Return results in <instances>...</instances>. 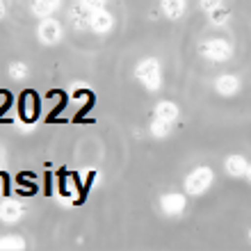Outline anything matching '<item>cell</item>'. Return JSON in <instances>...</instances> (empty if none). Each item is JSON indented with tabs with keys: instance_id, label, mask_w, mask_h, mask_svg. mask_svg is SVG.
Returning <instances> with one entry per match:
<instances>
[{
	"instance_id": "obj_1",
	"label": "cell",
	"mask_w": 251,
	"mask_h": 251,
	"mask_svg": "<svg viewBox=\"0 0 251 251\" xmlns=\"http://www.w3.org/2000/svg\"><path fill=\"white\" fill-rule=\"evenodd\" d=\"M137 78L146 89L155 92L160 87V64L155 60H151V57H149V60H142L137 66Z\"/></svg>"
},
{
	"instance_id": "obj_2",
	"label": "cell",
	"mask_w": 251,
	"mask_h": 251,
	"mask_svg": "<svg viewBox=\"0 0 251 251\" xmlns=\"http://www.w3.org/2000/svg\"><path fill=\"white\" fill-rule=\"evenodd\" d=\"M212 185V172L208 167H197L185 178V190L190 194H203Z\"/></svg>"
},
{
	"instance_id": "obj_3",
	"label": "cell",
	"mask_w": 251,
	"mask_h": 251,
	"mask_svg": "<svg viewBox=\"0 0 251 251\" xmlns=\"http://www.w3.org/2000/svg\"><path fill=\"white\" fill-rule=\"evenodd\" d=\"M201 53H203V57H208V60H212V62H224L233 55V48H231V44L224 39H208L203 46H201Z\"/></svg>"
},
{
	"instance_id": "obj_4",
	"label": "cell",
	"mask_w": 251,
	"mask_h": 251,
	"mask_svg": "<svg viewBox=\"0 0 251 251\" xmlns=\"http://www.w3.org/2000/svg\"><path fill=\"white\" fill-rule=\"evenodd\" d=\"M215 89L222 96H235L240 92V78L238 75H231V73H224L215 80Z\"/></svg>"
},
{
	"instance_id": "obj_5",
	"label": "cell",
	"mask_w": 251,
	"mask_h": 251,
	"mask_svg": "<svg viewBox=\"0 0 251 251\" xmlns=\"http://www.w3.org/2000/svg\"><path fill=\"white\" fill-rule=\"evenodd\" d=\"M89 25L96 30V32H107V30H112V25H114V21H112V16L105 12V9H100V7H96L92 12V16H89Z\"/></svg>"
},
{
	"instance_id": "obj_6",
	"label": "cell",
	"mask_w": 251,
	"mask_h": 251,
	"mask_svg": "<svg viewBox=\"0 0 251 251\" xmlns=\"http://www.w3.org/2000/svg\"><path fill=\"white\" fill-rule=\"evenodd\" d=\"M160 205L167 215H180L185 210V197L183 194H165L160 199Z\"/></svg>"
},
{
	"instance_id": "obj_7",
	"label": "cell",
	"mask_w": 251,
	"mask_h": 251,
	"mask_svg": "<svg viewBox=\"0 0 251 251\" xmlns=\"http://www.w3.org/2000/svg\"><path fill=\"white\" fill-rule=\"evenodd\" d=\"M187 9L185 0H162V12L169 16L172 21H178Z\"/></svg>"
},
{
	"instance_id": "obj_8",
	"label": "cell",
	"mask_w": 251,
	"mask_h": 251,
	"mask_svg": "<svg viewBox=\"0 0 251 251\" xmlns=\"http://www.w3.org/2000/svg\"><path fill=\"white\" fill-rule=\"evenodd\" d=\"M247 169H249V162L242 155H228L226 158V172L231 176H245Z\"/></svg>"
},
{
	"instance_id": "obj_9",
	"label": "cell",
	"mask_w": 251,
	"mask_h": 251,
	"mask_svg": "<svg viewBox=\"0 0 251 251\" xmlns=\"http://www.w3.org/2000/svg\"><path fill=\"white\" fill-rule=\"evenodd\" d=\"M155 117H160V119H165V121H174L178 117V107L174 105L172 100H162V103L155 105Z\"/></svg>"
},
{
	"instance_id": "obj_10",
	"label": "cell",
	"mask_w": 251,
	"mask_h": 251,
	"mask_svg": "<svg viewBox=\"0 0 251 251\" xmlns=\"http://www.w3.org/2000/svg\"><path fill=\"white\" fill-rule=\"evenodd\" d=\"M41 37L46 41H57V37H60V25H57L55 21H46V23L41 25Z\"/></svg>"
},
{
	"instance_id": "obj_11",
	"label": "cell",
	"mask_w": 251,
	"mask_h": 251,
	"mask_svg": "<svg viewBox=\"0 0 251 251\" xmlns=\"http://www.w3.org/2000/svg\"><path fill=\"white\" fill-rule=\"evenodd\" d=\"M169 128H172V121H165V119H160V117H155V121L151 124V130L155 137H167Z\"/></svg>"
},
{
	"instance_id": "obj_12",
	"label": "cell",
	"mask_w": 251,
	"mask_h": 251,
	"mask_svg": "<svg viewBox=\"0 0 251 251\" xmlns=\"http://www.w3.org/2000/svg\"><path fill=\"white\" fill-rule=\"evenodd\" d=\"M208 16H210V21L215 23V25H222V23H226V21L231 19V12H228L224 5H222L219 9H215V12L208 14Z\"/></svg>"
},
{
	"instance_id": "obj_13",
	"label": "cell",
	"mask_w": 251,
	"mask_h": 251,
	"mask_svg": "<svg viewBox=\"0 0 251 251\" xmlns=\"http://www.w3.org/2000/svg\"><path fill=\"white\" fill-rule=\"evenodd\" d=\"M199 5H201V9H203L205 14H210V12H215V9H219V7L224 5V0H201Z\"/></svg>"
},
{
	"instance_id": "obj_14",
	"label": "cell",
	"mask_w": 251,
	"mask_h": 251,
	"mask_svg": "<svg viewBox=\"0 0 251 251\" xmlns=\"http://www.w3.org/2000/svg\"><path fill=\"white\" fill-rule=\"evenodd\" d=\"M55 7H57V0H37L34 9H37V12H50Z\"/></svg>"
},
{
	"instance_id": "obj_15",
	"label": "cell",
	"mask_w": 251,
	"mask_h": 251,
	"mask_svg": "<svg viewBox=\"0 0 251 251\" xmlns=\"http://www.w3.org/2000/svg\"><path fill=\"white\" fill-rule=\"evenodd\" d=\"M19 208H16V205H5V208H2V215H5V217H9V219H14L16 217V215H19Z\"/></svg>"
},
{
	"instance_id": "obj_16",
	"label": "cell",
	"mask_w": 251,
	"mask_h": 251,
	"mask_svg": "<svg viewBox=\"0 0 251 251\" xmlns=\"http://www.w3.org/2000/svg\"><path fill=\"white\" fill-rule=\"evenodd\" d=\"M85 2H89L92 7H100L103 2H105V0H85Z\"/></svg>"
},
{
	"instance_id": "obj_17",
	"label": "cell",
	"mask_w": 251,
	"mask_h": 251,
	"mask_svg": "<svg viewBox=\"0 0 251 251\" xmlns=\"http://www.w3.org/2000/svg\"><path fill=\"white\" fill-rule=\"evenodd\" d=\"M245 176H247V180H249V183H251V165H249V169H247V174H245Z\"/></svg>"
},
{
	"instance_id": "obj_18",
	"label": "cell",
	"mask_w": 251,
	"mask_h": 251,
	"mask_svg": "<svg viewBox=\"0 0 251 251\" xmlns=\"http://www.w3.org/2000/svg\"><path fill=\"white\" fill-rule=\"evenodd\" d=\"M249 240H251V228H249Z\"/></svg>"
},
{
	"instance_id": "obj_19",
	"label": "cell",
	"mask_w": 251,
	"mask_h": 251,
	"mask_svg": "<svg viewBox=\"0 0 251 251\" xmlns=\"http://www.w3.org/2000/svg\"><path fill=\"white\" fill-rule=\"evenodd\" d=\"M0 14H2V5H0Z\"/></svg>"
}]
</instances>
